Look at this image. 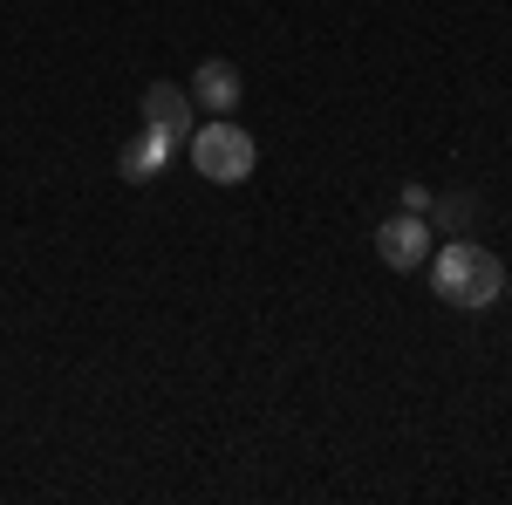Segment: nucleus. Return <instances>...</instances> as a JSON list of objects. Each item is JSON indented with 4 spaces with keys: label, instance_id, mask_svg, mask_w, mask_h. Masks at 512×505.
Wrapping results in <instances>:
<instances>
[{
    "label": "nucleus",
    "instance_id": "f257e3e1",
    "mask_svg": "<svg viewBox=\"0 0 512 505\" xmlns=\"http://www.w3.org/2000/svg\"><path fill=\"white\" fill-rule=\"evenodd\" d=\"M431 287L444 308H492L499 294H506V267H499V253L492 246H478V239H451L444 253H437L431 267Z\"/></svg>",
    "mask_w": 512,
    "mask_h": 505
},
{
    "label": "nucleus",
    "instance_id": "f03ea898",
    "mask_svg": "<svg viewBox=\"0 0 512 505\" xmlns=\"http://www.w3.org/2000/svg\"><path fill=\"white\" fill-rule=\"evenodd\" d=\"M253 164H260L253 130H239L233 117L192 123V171L205 185H239V178H253Z\"/></svg>",
    "mask_w": 512,
    "mask_h": 505
},
{
    "label": "nucleus",
    "instance_id": "7ed1b4c3",
    "mask_svg": "<svg viewBox=\"0 0 512 505\" xmlns=\"http://www.w3.org/2000/svg\"><path fill=\"white\" fill-rule=\"evenodd\" d=\"M431 239H437V226L424 219V212H396V219L376 226V253H383V267H390V273H410V267L431 260Z\"/></svg>",
    "mask_w": 512,
    "mask_h": 505
},
{
    "label": "nucleus",
    "instance_id": "20e7f679",
    "mask_svg": "<svg viewBox=\"0 0 512 505\" xmlns=\"http://www.w3.org/2000/svg\"><path fill=\"white\" fill-rule=\"evenodd\" d=\"M171 157H178V137H164V130L144 123V130L117 151V171H123V185H158L164 171H171Z\"/></svg>",
    "mask_w": 512,
    "mask_h": 505
},
{
    "label": "nucleus",
    "instance_id": "39448f33",
    "mask_svg": "<svg viewBox=\"0 0 512 505\" xmlns=\"http://www.w3.org/2000/svg\"><path fill=\"white\" fill-rule=\"evenodd\" d=\"M144 123L164 130V137H192V89L151 82V89H144Z\"/></svg>",
    "mask_w": 512,
    "mask_h": 505
},
{
    "label": "nucleus",
    "instance_id": "423d86ee",
    "mask_svg": "<svg viewBox=\"0 0 512 505\" xmlns=\"http://www.w3.org/2000/svg\"><path fill=\"white\" fill-rule=\"evenodd\" d=\"M192 103H205L212 117H233L239 69H233V62H219V55H212V62H198V69H192Z\"/></svg>",
    "mask_w": 512,
    "mask_h": 505
},
{
    "label": "nucleus",
    "instance_id": "0eeeda50",
    "mask_svg": "<svg viewBox=\"0 0 512 505\" xmlns=\"http://www.w3.org/2000/svg\"><path fill=\"white\" fill-rule=\"evenodd\" d=\"M472 198L465 192H451V198H431V226H451V233H465V226H472Z\"/></svg>",
    "mask_w": 512,
    "mask_h": 505
},
{
    "label": "nucleus",
    "instance_id": "6e6552de",
    "mask_svg": "<svg viewBox=\"0 0 512 505\" xmlns=\"http://www.w3.org/2000/svg\"><path fill=\"white\" fill-rule=\"evenodd\" d=\"M403 212H424V219H431V185L410 178V185H403Z\"/></svg>",
    "mask_w": 512,
    "mask_h": 505
}]
</instances>
